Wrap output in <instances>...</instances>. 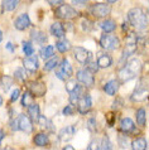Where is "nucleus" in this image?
<instances>
[{"instance_id": "4be33fe9", "label": "nucleus", "mask_w": 149, "mask_h": 150, "mask_svg": "<svg viewBox=\"0 0 149 150\" xmlns=\"http://www.w3.org/2000/svg\"><path fill=\"white\" fill-rule=\"evenodd\" d=\"M135 119H136V122H138L139 126H145L147 124V112H145V109L144 107H140V109H138V111H136L135 114Z\"/></svg>"}, {"instance_id": "ea45409f", "label": "nucleus", "mask_w": 149, "mask_h": 150, "mask_svg": "<svg viewBox=\"0 0 149 150\" xmlns=\"http://www.w3.org/2000/svg\"><path fill=\"white\" fill-rule=\"evenodd\" d=\"M87 126L91 131H96V120H95L94 117H91L89 119V121H87Z\"/></svg>"}, {"instance_id": "8fccbe9b", "label": "nucleus", "mask_w": 149, "mask_h": 150, "mask_svg": "<svg viewBox=\"0 0 149 150\" xmlns=\"http://www.w3.org/2000/svg\"><path fill=\"white\" fill-rule=\"evenodd\" d=\"M3 150H14L13 148H10V146H6V148H4Z\"/></svg>"}, {"instance_id": "09e8293b", "label": "nucleus", "mask_w": 149, "mask_h": 150, "mask_svg": "<svg viewBox=\"0 0 149 150\" xmlns=\"http://www.w3.org/2000/svg\"><path fill=\"white\" fill-rule=\"evenodd\" d=\"M4 136H5L4 131H0V144H1V141H3V139H4Z\"/></svg>"}, {"instance_id": "4c0bfd02", "label": "nucleus", "mask_w": 149, "mask_h": 150, "mask_svg": "<svg viewBox=\"0 0 149 150\" xmlns=\"http://www.w3.org/2000/svg\"><path fill=\"white\" fill-rule=\"evenodd\" d=\"M118 140H119V144H120V146L121 148H128V137L126 136H124V135H121L120 134L119 136H118Z\"/></svg>"}, {"instance_id": "a19ab883", "label": "nucleus", "mask_w": 149, "mask_h": 150, "mask_svg": "<svg viewBox=\"0 0 149 150\" xmlns=\"http://www.w3.org/2000/svg\"><path fill=\"white\" fill-rule=\"evenodd\" d=\"M73 111H74V107L72 105H68V106H66L65 109L62 110V114L63 115H72Z\"/></svg>"}, {"instance_id": "1a4fd4ad", "label": "nucleus", "mask_w": 149, "mask_h": 150, "mask_svg": "<svg viewBox=\"0 0 149 150\" xmlns=\"http://www.w3.org/2000/svg\"><path fill=\"white\" fill-rule=\"evenodd\" d=\"M73 56L81 64H87L90 59V52L84 47H73Z\"/></svg>"}, {"instance_id": "b1692460", "label": "nucleus", "mask_w": 149, "mask_h": 150, "mask_svg": "<svg viewBox=\"0 0 149 150\" xmlns=\"http://www.w3.org/2000/svg\"><path fill=\"white\" fill-rule=\"evenodd\" d=\"M48 143H49L48 136H47V134H44V132H39V134H37L34 136V144L37 146H45Z\"/></svg>"}, {"instance_id": "5701e85b", "label": "nucleus", "mask_w": 149, "mask_h": 150, "mask_svg": "<svg viewBox=\"0 0 149 150\" xmlns=\"http://www.w3.org/2000/svg\"><path fill=\"white\" fill-rule=\"evenodd\" d=\"M131 149L133 150H147V140L144 137H136L131 141Z\"/></svg>"}, {"instance_id": "f3484780", "label": "nucleus", "mask_w": 149, "mask_h": 150, "mask_svg": "<svg viewBox=\"0 0 149 150\" xmlns=\"http://www.w3.org/2000/svg\"><path fill=\"white\" fill-rule=\"evenodd\" d=\"M28 114H29V119L32 120V122H38L40 117V111L39 106L37 103H33L32 106L28 107Z\"/></svg>"}, {"instance_id": "2f4dec72", "label": "nucleus", "mask_w": 149, "mask_h": 150, "mask_svg": "<svg viewBox=\"0 0 149 150\" xmlns=\"http://www.w3.org/2000/svg\"><path fill=\"white\" fill-rule=\"evenodd\" d=\"M58 62H60V59H58L57 57L51 58L49 61L45 62V64H44V69H45V71H52L53 68H56L57 66H58Z\"/></svg>"}, {"instance_id": "9b49d317", "label": "nucleus", "mask_w": 149, "mask_h": 150, "mask_svg": "<svg viewBox=\"0 0 149 150\" xmlns=\"http://www.w3.org/2000/svg\"><path fill=\"white\" fill-rule=\"evenodd\" d=\"M120 130L123 131V134H133L136 132V126L130 117H124L120 120Z\"/></svg>"}, {"instance_id": "39448f33", "label": "nucleus", "mask_w": 149, "mask_h": 150, "mask_svg": "<svg viewBox=\"0 0 149 150\" xmlns=\"http://www.w3.org/2000/svg\"><path fill=\"white\" fill-rule=\"evenodd\" d=\"M111 6L107 3H97L90 6V13L96 18H105L110 14Z\"/></svg>"}, {"instance_id": "c85d7f7f", "label": "nucleus", "mask_w": 149, "mask_h": 150, "mask_svg": "<svg viewBox=\"0 0 149 150\" xmlns=\"http://www.w3.org/2000/svg\"><path fill=\"white\" fill-rule=\"evenodd\" d=\"M22 48H23V53L26 54L27 57H31V56H34L33 53H34V47H33V44L31 43V42H23L22 44Z\"/></svg>"}, {"instance_id": "6e6552de", "label": "nucleus", "mask_w": 149, "mask_h": 150, "mask_svg": "<svg viewBox=\"0 0 149 150\" xmlns=\"http://www.w3.org/2000/svg\"><path fill=\"white\" fill-rule=\"evenodd\" d=\"M18 129L23 132H27V134H31L33 132V124H32V120L29 119V116L27 115H19L18 116Z\"/></svg>"}, {"instance_id": "a211bd4d", "label": "nucleus", "mask_w": 149, "mask_h": 150, "mask_svg": "<svg viewBox=\"0 0 149 150\" xmlns=\"http://www.w3.org/2000/svg\"><path fill=\"white\" fill-rule=\"evenodd\" d=\"M148 93V88L147 87H136V90L133 92V95H131V100L133 101H143L144 98H145V96Z\"/></svg>"}, {"instance_id": "79ce46f5", "label": "nucleus", "mask_w": 149, "mask_h": 150, "mask_svg": "<svg viewBox=\"0 0 149 150\" xmlns=\"http://www.w3.org/2000/svg\"><path fill=\"white\" fill-rule=\"evenodd\" d=\"M19 95H20V90H14L13 91V93H11V96H10V101L11 102H14V101H16L18 100V97H19Z\"/></svg>"}, {"instance_id": "a18cd8bd", "label": "nucleus", "mask_w": 149, "mask_h": 150, "mask_svg": "<svg viewBox=\"0 0 149 150\" xmlns=\"http://www.w3.org/2000/svg\"><path fill=\"white\" fill-rule=\"evenodd\" d=\"M6 48L9 49V51H11V52L14 51V45H11V43H8V44H6Z\"/></svg>"}, {"instance_id": "37998d69", "label": "nucleus", "mask_w": 149, "mask_h": 150, "mask_svg": "<svg viewBox=\"0 0 149 150\" xmlns=\"http://www.w3.org/2000/svg\"><path fill=\"white\" fill-rule=\"evenodd\" d=\"M48 3L51 4V5H60V6L63 4L62 3V0H48Z\"/></svg>"}, {"instance_id": "f8f14e48", "label": "nucleus", "mask_w": 149, "mask_h": 150, "mask_svg": "<svg viewBox=\"0 0 149 150\" xmlns=\"http://www.w3.org/2000/svg\"><path fill=\"white\" fill-rule=\"evenodd\" d=\"M23 66L28 72H35L39 67V63H38V58L35 56H31V57H26L23 61Z\"/></svg>"}, {"instance_id": "ddd939ff", "label": "nucleus", "mask_w": 149, "mask_h": 150, "mask_svg": "<svg viewBox=\"0 0 149 150\" xmlns=\"http://www.w3.org/2000/svg\"><path fill=\"white\" fill-rule=\"evenodd\" d=\"M14 25H15V28L18 29V30H24V29H27L28 27L31 25V19H29V15H28L27 13L20 14V15L18 16V18L15 19Z\"/></svg>"}, {"instance_id": "c03bdc74", "label": "nucleus", "mask_w": 149, "mask_h": 150, "mask_svg": "<svg viewBox=\"0 0 149 150\" xmlns=\"http://www.w3.org/2000/svg\"><path fill=\"white\" fill-rule=\"evenodd\" d=\"M10 127L13 129V130H19L18 129V120H13V121L10 122Z\"/></svg>"}, {"instance_id": "bb28decb", "label": "nucleus", "mask_w": 149, "mask_h": 150, "mask_svg": "<svg viewBox=\"0 0 149 150\" xmlns=\"http://www.w3.org/2000/svg\"><path fill=\"white\" fill-rule=\"evenodd\" d=\"M0 86L3 87V90L5 91H9L10 87L13 86V78H11L10 76H3L1 80H0Z\"/></svg>"}, {"instance_id": "aec40b11", "label": "nucleus", "mask_w": 149, "mask_h": 150, "mask_svg": "<svg viewBox=\"0 0 149 150\" xmlns=\"http://www.w3.org/2000/svg\"><path fill=\"white\" fill-rule=\"evenodd\" d=\"M51 33L55 37H57V38H60V37H63L65 35V27H63V24H62L61 22L53 23L52 25H51Z\"/></svg>"}, {"instance_id": "58836bf2", "label": "nucleus", "mask_w": 149, "mask_h": 150, "mask_svg": "<svg viewBox=\"0 0 149 150\" xmlns=\"http://www.w3.org/2000/svg\"><path fill=\"white\" fill-rule=\"evenodd\" d=\"M78 85H77V82H74V81H68L67 83H66V90L68 91L70 93L72 92L73 90H76V87H77Z\"/></svg>"}, {"instance_id": "412c9836", "label": "nucleus", "mask_w": 149, "mask_h": 150, "mask_svg": "<svg viewBox=\"0 0 149 150\" xmlns=\"http://www.w3.org/2000/svg\"><path fill=\"white\" fill-rule=\"evenodd\" d=\"M97 62V64H99V67H101V68H107V67H110L111 64H113V58H111L109 54H100L99 56V59L96 61Z\"/></svg>"}, {"instance_id": "603ef678", "label": "nucleus", "mask_w": 149, "mask_h": 150, "mask_svg": "<svg viewBox=\"0 0 149 150\" xmlns=\"http://www.w3.org/2000/svg\"><path fill=\"white\" fill-rule=\"evenodd\" d=\"M1 105H3V97L0 96V106H1Z\"/></svg>"}, {"instance_id": "f257e3e1", "label": "nucleus", "mask_w": 149, "mask_h": 150, "mask_svg": "<svg viewBox=\"0 0 149 150\" xmlns=\"http://www.w3.org/2000/svg\"><path fill=\"white\" fill-rule=\"evenodd\" d=\"M142 69V63H140L139 59L133 58V59L128 61L125 66L118 72V81L120 82H126L129 80H133V78L140 72Z\"/></svg>"}, {"instance_id": "7c9ffc66", "label": "nucleus", "mask_w": 149, "mask_h": 150, "mask_svg": "<svg viewBox=\"0 0 149 150\" xmlns=\"http://www.w3.org/2000/svg\"><path fill=\"white\" fill-rule=\"evenodd\" d=\"M56 47H57V49H58V51H60L61 53H66V52H67L70 48H71V44H70V42H68V40L63 39V40L57 42Z\"/></svg>"}, {"instance_id": "423d86ee", "label": "nucleus", "mask_w": 149, "mask_h": 150, "mask_svg": "<svg viewBox=\"0 0 149 150\" xmlns=\"http://www.w3.org/2000/svg\"><path fill=\"white\" fill-rule=\"evenodd\" d=\"M56 76L60 78V80H67L72 76V66L68 62V59H63L60 63V67L56 72Z\"/></svg>"}, {"instance_id": "20e7f679", "label": "nucleus", "mask_w": 149, "mask_h": 150, "mask_svg": "<svg viewBox=\"0 0 149 150\" xmlns=\"http://www.w3.org/2000/svg\"><path fill=\"white\" fill-rule=\"evenodd\" d=\"M56 16L63 20H70V19L76 18L77 11L71 5H68V4H62L61 6H58L56 9Z\"/></svg>"}, {"instance_id": "9d476101", "label": "nucleus", "mask_w": 149, "mask_h": 150, "mask_svg": "<svg viewBox=\"0 0 149 150\" xmlns=\"http://www.w3.org/2000/svg\"><path fill=\"white\" fill-rule=\"evenodd\" d=\"M91 106H92V98H91V96L90 95H84L82 98L77 103V110H78L80 114L85 115L90 111Z\"/></svg>"}, {"instance_id": "a878e982", "label": "nucleus", "mask_w": 149, "mask_h": 150, "mask_svg": "<svg viewBox=\"0 0 149 150\" xmlns=\"http://www.w3.org/2000/svg\"><path fill=\"white\" fill-rule=\"evenodd\" d=\"M31 37H32V39L37 42V43H45L47 42V35L44 34L43 32H39V30H33L31 33Z\"/></svg>"}, {"instance_id": "e433bc0d", "label": "nucleus", "mask_w": 149, "mask_h": 150, "mask_svg": "<svg viewBox=\"0 0 149 150\" xmlns=\"http://www.w3.org/2000/svg\"><path fill=\"white\" fill-rule=\"evenodd\" d=\"M86 69H89L91 73H92V72H94V73H96L97 71H99V64H97V62H89Z\"/></svg>"}, {"instance_id": "cd10ccee", "label": "nucleus", "mask_w": 149, "mask_h": 150, "mask_svg": "<svg viewBox=\"0 0 149 150\" xmlns=\"http://www.w3.org/2000/svg\"><path fill=\"white\" fill-rule=\"evenodd\" d=\"M22 106L23 107H29L33 105V95L31 93V91H27V92L23 93V97H22Z\"/></svg>"}, {"instance_id": "7ed1b4c3", "label": "nucleus", "mask_w": 149, "mask_h": 150, "mask_svg": "<svg viewBox=\"0 0 149 150\" xmlns=\"http://www.w3.org/2000/svg\"><path fill=\"white\" fill-rule=\"evenodd\" d=\"M100 44L101 47L106 49V51H114V49H118L120 45L119 38L116 35L113 34H102L100 38Z\"/></svg>"}, {"instance_id": "3c124183", "label": "nucleus", "mask_w": 149, "mask_h": 150, "mask_svg": "<svg viewBox=\"0 0 149 150\" xmlns=\"http://www.w3.org/2000/svg\"><path fill=\"white\" fill-rule=\"evenodd\" d=\"M1 39H3V32L0 30V42H1Z\"/></svg>"}, {"instance_id": "4468645a", "label": "nucleus", "mask_w": 149, "mask_h": 150, "mask_svg": "<svg viewBox=\"0 0 149 150\" xmlns=\"http://www.w3.org/2000/svg\"><path fill=\"white\" fill-rule=\"evenodd\" d=\"M74 132H76L74 126H66L58 132V137L61 141H70L74 136Z\"/></svg>"}, {"instance_id": "c9c22d12", "label": "nucleus", "mask_w": 149, "mask_h": 150, "mask_svg": "<svg viewBox=\"0 0 149 150\" xmlns=\"http://www.w3.org/2000/svg\"><path fill=\"white\" fill-rule=\"evenodd\" d=\"M100 148H101V145L99 143V140L94 139V140H91V143L89 144L87 150H100Z\"/></svg>"}, {"instance_id": "6ab92c4d", "label": "nucleus", "mask_w": 149, "mask_h": 150, "mask_svg": "<svg viewBox=\"0 0 149 150\" xmlns=\"http://www.w3.org/2000/svg\"><path fill=\"white\" fill-rule=\"evenodd\" d=\"M82 91H84V87L82 86H77L76 90H73L71 93H70V102L72 103H78V101L82 98V96H84V93H82Z\"/></svg>"}, {"instance_id": "473e14b6", "label": "nucleus", "mask_w": 149, "mask_h": 150, "mask_svg": "<svg viewBox=\"0 0 149 150\" xmlns=\"http://www.w3.org/2000/svg\"><path fill=\"white\" fill-rule=\"evenodd\" d=\"M16 5H18V0H5V1L3 3V8L8 11L14 10Z\"/></svg>"}, {"instance_id": "de8ad7c7", "label": "nucleus", "mask_w": 149, "mask_h": 150, "mask_svg": "<svg viewBox=\"0 0 149 150\" xmlns=\"http://www.w3.org/2000/svg\"><path fill=\"white\" fill-rule=\"evenodd\" d=\"M73 4H78V5H85V3H82V0H74Z\"/></svg>"}, {"instance_id": "f704fd0d", "label": "nucleus", "mask_w": 149, "mask_h": 150, "mask_svg": "<svg viewBox=\"0 0 149 150\" xmlns=\"http://www.w3.org/2000/svg\"><path fill=\"white\" fill-rule=\"evenodd\" d=\"M14 76L16 80H19L20 82H24L27 80V73H26V71H24L23 68H18L15 71V73H14Z\"/></svg>"}, {"instance_id": "49530a36", "label": "nucleus", "mask_w": 149, "mask_h": 150, "mask_svg": "<svg viewBox=\"0 0 149 150\" xmlns=\"http://www.w3.org/2000/svg\"><path fill=\"white\" fill-rule=\"evenodd\" d=\"M62 150H76V149H74L73 146H71V145H67V146H65Z\"/></svg>"}, {"instance_id": "0eeeda50", "label": "nucleus", "mask_w": 149, "mask_h": 150, "mask_svg": "<svg viewBox=\"0 0 149 150\" xmlns=\"http://www.w3.org/2000/svg\"><path fill=\"white\" fill-rule=\"evenodd\" d=\"M77 81L81 82V85H84L85 87H92L95 83L94 74L90 72L89 69H80L77 72Z\"/></svg>"}, {"instance_id": "2eb2a0df", "label": "nucleus", "mask_w": 149, "mask_h": 150, "mask_svg": "<svg viewBox=\"0 0 149 150\" xmlns=\"http://www.w3.org/2000/svg\"><path fill=\"white\" fill-rule=\"evenodd\" d=\"M29 88H31V92H33V95L35 96H43L45 93V85L43 82H32L29 83Z\"/></svg>"}, {"instance_id": "72a5a7b5", "label": "nucleus", "mask_w": 149, "mask_h": 150, "mask_svg": "<svg viewBox=\"0 0 149 150\" xmlns=\"http://www.w3.org/2000/svg\"><path fill=\"white\" fill-rule=\"evenodd\" d=\"M100 150H113V145H111V141L109 139V136H104V139L101 141V148Z\"/></svg>"}, {"instance_id": "393cba45", "label": "nucleus", "mask_w": 149, "mask_h": 150, "mask_svg": "<svg viewBox=\"0 0 149 150\" xmlns=\"http://www.w3.org/2000/svg\"><path fill=\"white\" fill-rule=\"evenodd\" d=\"M115 27H116V24L111 19H106L104 22H101V28H102V30L105 32V34H110L115 29Z\"/></svg>"}, {"instance_id": "c756f323", "label": "nucleus", "mask_w": 149, "mask_h": 150, "mask_svg": "<svg viewBox=\"0 0 149 150\" xmlns=\"http://www.w3.org/2000/svg\"><path fill=\"white\" fill-rule=\"evenodd\" d=\"M55 47L53 45H47L44 47L43 49H40V57L42 58H51V57H55Z\"/></svg>"}, {"instance_id": "f03ea898", "label": "nucleus", "mask_w": 149, "mask_h": 150, "mask_svg": "<svg viewBox=\"0 0 149 150\" xmlns=\"http://www.w3.org/2000/svg\"><path fill=\"white\" fill-rule=\"evenodd\" d=\"M128 19H129L130 24L138 30H143L148 27V19L145 13L140 8H133L128 13Z\"/></svg>"}, {"instance_id": "dca6fc26", "label": "nucleus", "mask_w": 149, "mask_h": 150, "mask_svg": "<svg viewBox=\"0 0 149 150\" xmlns=\"http://www.w3.org/2000/svg\"><path fill=\"white\" fill-rule=\"evenodd\" d=\"M119 86H120V83L118 80H111L106 83V85L104 86V91L107 93V95H110V96H114L115 93L118 92V90H119Z\"/></svg>"}]
</instances>
